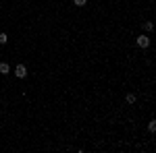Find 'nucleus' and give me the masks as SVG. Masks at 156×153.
<instances>
[{
	"instance_id": "obj_7",
	"label": "nucleus",
	"mask_w": 156,
	"mask_h": 153,
	"mask_svg": "<svg viewBox=\"0 0 156 153\" xmlns=\"http://www.w3.org/2000/svg\"><path fill=\"white\" fill-rule=\"evenodd\" d=\"M6 42H9V35H6V33H4V31H0V44H2V46H4V44H6Z\"/></svg>"
},
{
	"instance_id": "obj_5",
	"label": "nucleus",
	"mask_w": 156,
	"mask_h": 153,
	"mask_svg": "<svg viewBox=\"0 0 156 153\" xmlns=\"http://www.w3.org/2000/svg\"><path fill=\"white\" fill-rule=\"evenodd\" d=\"M142 27H144L146 31H152V29H154V23H152V21H146V23H142Z\"/></svg>"
},
{
	"instance_id": "obj_4",
	"label": "nucleus",
	"mask_w": 156,
	"mask_h": 153,
	"mask_svg": "<svg viewBox=\"0 0 156 153\" xmlns=\"http://www.w3.org/2000/svg\"><path fill=\"white\" fill-rule=\"evenodd\" d=\"M9 72H11L9 62H0V75H9Z\"/></svg>"
},
{
	"instance_id": "obj_2",
	"label": "nucleus",
	"mask_w": 156,
	"mask_h": 153,
	"mask_svg": "<svg viewBox=\"0 0 156 153\" xmlns=\"http://www.w3.org/2000/svg\"><path fill=\"white\" fill-rule=\"evenodd\" d=\"M135 46L142 48V50H146V48L150 46V37H148V35H137V37H135Z\"/></svg>"
},
{
	"instance_id": "obj_1",
	"label": "nucleus",
	"mask_w": 156,
	"mask_h": 153,
	"mask_svg": "<svg viewBox=\"0 0 156 153\" xmlns=\"http://www.w3.org/2000/svg\"><path fill=\"white\" fill-rule=\"evenodd\" d=\"M15 77H17V79H27V66H25L23 62H19V64L15 66Z\"/></svg>"
},
{
	"instance_id": "obj_6",
	"label": "nucleus",
	"mask_w": 156,
	"mask_h": 153,
	"mask_svg": "<svg viewBox=\"0 0 156 153\" xmlns=\"http://www.w3.org/2000/svg\"><path fill=\"white\" fill-rule=\"evenodd\" d=\"M148 130H150V132H156V120H150V122H148Z\"/></svg>"
},
{
	"instance_id": "obj_8",
	"label": "nucleus",
	"mask_w": 156,
	"mask_h": 153,
	"mask_svg": "<svg viewBox=\"0 0 156 153\" xmlns=\"http://www.w3.org/2000/svg\"><path fill=\"white\" fill-rule=\"evenodd\" d=\"M73 4H75V6H85L87 0H73Z\"/></svg>"
},
{
	"instance_id": "obj_3",
	"label": "nucleus",
	"mask_w": 156,
	"mask_h": 153,
	"mask_svg": "<svg viewBox=\"0 0 156 153\" xmlns=\"http://www.w3.org/2000/svg\"><path fill=\"white\" fill-rule=\"evenodd\" d=\"M135 101H137V95H135V93H127V95H125V104H131V106H133Z\"/></svg>"
}]
</instances>
